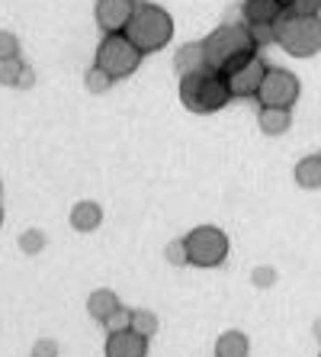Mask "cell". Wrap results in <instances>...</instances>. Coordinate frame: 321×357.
<instances>
[{"label":"cell","instance_id":"603a6c76","mask_svg":"<svg viewBox=\"0 0 321 357\" xmlns=\"http://www.w3.org/2000/svg\"><path fill=\"white\" fill-rule=\"evenodd\" d=\"M286 13H296V17H321V0H292L286 7Z\"/></svg>","mask_w":321,"mask_h":357},{"label":"cell","instance_id":"277c9868","mask_svg":"<svg viewBox=\"0 0 321 357\" xmlns=\"http://www.w3.org/2000/svg\"><path fill=\"white\" fill-rule=\"evenodd\" d=\"M276 45L292 59H312L321 52V17L283 13L276 23Z\"/></svg>","mask_w":321,"mask_h":357},{"label":"cell","instance_id":"52a82bcc","mask_svg":"<svg viewBox=\"0 0 321 357\" xmlns=\"http://www.w3.org/2000/svg\"><path fill=\"white\" fill-rule=\"evenodd\" d=\"M299 93H302V84H299V77L292 71H286V68H267V77L260 84V91H257V103L260 107L292 109Z\"/></svg>","mask_w":321,"mask_h":357},{"label":"cell","instance_id":"3957f363","mask_svg":"<svg viewBox=\"0 0 321 357\" xmlns=\"http://www.w3.org/2000/svg\"><path fill=\"white\" fill-rule=\"evenodd\" d=\"M125 36L139 45L145 55L151 52H161L167 42L173 39V20L164 7H157V3H139L125 26Z\"/></svg>","mask_w":321,"mask_h":357},{"label":"cell","instance_id":"5b68a950","mask_svg":"<svg viewBox=\"0 0 321 357\" xmlns=\"http://www.w3.org/2000/svg\"><path fill=\"white\" fill-rule=\"evenodd\" d=\"M141 59H145V52H141L129 36L125 33H109V36H103V42H100L97 61H93V65L103 68L113 81H123V77H129V75L139 71Z\"/></svg>","mask_w":321,"mask_h":357},{"label":"cell","instance_id":"f546056e","mask_svg":"<svg viewBox=\"0 0 321 357\" xmlns=\"http://www.w3.org/2000/svg\"><path fill=\"white\" fill-rule=\"evenodd\" d=\"M0 225H3V206H0Z\"/></svg>","mask_w":321,"mask_h":357},{"label":"cell","instance_id":"83f0119b","mask_svg":"<svg viewBox=\"0 0 321 357\" xmlns=\"http://www.w3.org/2000/svg\"><path fill=\"white\" fill-rule=\"evenodd\" d=\"M33 84H36V71H33V68H29V65H23V75H19L17 87H19V91H29Z\"/></svg>","mask_w":321,"mask_h":357},{"label":"cell","instance_id":"ac0fdd59","mask_svg":"<svg viewBox=\"0 0 321 357\" xmlns=\"http://www.w3.org/2000/svg\"><path fill=\"white\" fill-rule=\"evenodd\" d=\"M113 77H109L107 75V71H103V68H100V65H93L91 68V71H87V75H84V87H87V91H91V93H107L109 91V87H113Z\"/></svg>","mask_w":321,"mask_h":357},{"label":"cell","instance_id":"4fadbf2b","mask_svg":"<svg viewBox=\"0 0 321 357\" xmlns=\"http://www.w3.org/2000/svg\"><path fill=\"white\" fill-rule=\"evenodd\" d=\"M100 222H103L100 203H93V199L75 203V209H71V229L75 232H93V229H100Z\"/></svg>","mask_w":321,"mask_h":357},{"label":"cell","instance_id":"ffe728a7","mask_svg":"<svg viewBox=\"0 0 321 357\" xmlns=\"http://www.w3.org/2000/svg\"><path fill=\"white\" fill-rule=\"evenodd\" d=\"M103 328H107V335H113V332H125V328H132V309H125V306H119V309H113L107 319H103Z\"/></svg>","mask_w":321,"mask_h":357},{"label":"cell","instance_id":"6da1fadb","mask_svg":"<svg viewBox=\"0 0 321 357\" xmlns=\"http://www.w3.org/2000/svg\"><path fill=\"white\" fill-rule=\"evenodd\" d=\"M203 49H206V65L231 75L238 65H244L247 59L257 55V42L247 29V23H222L219 29L203 39Z\"/></svg>","mask_w":321,"mask_h":357},{"label":"cell","instance_id":"e0dca14e","mask_svg":"<svg viewBox=\"0 0 321 357\" xmlns=\"http://www.w3.org/2000/svg\"><path fill=\"white\" fill-rule=\"evenodd\" d=\"M113 309H119V296H116L113 290H93L91 296H87V312H91L97 322H103Z\"/></svg>","mask_w":321,"mask_h":357},{"label":"cell","instance_id":"7402d4cb","mask_svg":"<svg viewBox=\"0 0 321 357\" xmlns=\"http://www.w3.org/2000/svg\"><path fill=\"white\" fill-rule=\"evenodd\" d=\"M247 29H251V36H254L257 49H260V45L276 42V26H273V23H247Z\"/></svg>","mask_w":321,"mask_h":357},{"label":"cell","instance_id":"d4e9b609","mask_svg":"<svg viewBox=\"0 0 321 357\" xmlns=\"http://www.w3.org/2000/svg\"><path fill=\"white\" fill-rule=\"evenodd\" d=\"M0 59H19V39L7 29H0Z\"/></svg>","mask_w":321,"mask_h":357},{"label":"cell","instance_id":"2e32d148","mask_svg":"<svg viewBox=\"0 0 321 357\" xmlns=\"http://www.w3.org/2000/svg\"><path fill=\"white\" fill-rule=\"evenodd\" d=\"M292 174H296V183L302 190H318L321 187V155H305Z\"/></svg>","mask_w":321,"mask_h":357},{"label":"cell","instance_id":"f1b7e54d","mask_svg":"<svg viewBox=\"0 0 321 357\" xmlns=\"http://www.w3.org/2000/svg\"><path fill=\"white\" fill-rule=\"evenodd\" d=\"M254 283H260V287H264V283H273V271H257Z\"/></svg>","mask_w":321,"mask_h":357},{"label":"cell","instance_id":"9a60e30c","mask_svg":"<svg viewBox=\"0 0 321 357\" xmlns=\"http://www.w3.org/2000/svg\"><path fill=\"white\" fill-rule=\"evenodd\" d=\"M251 354V341L244 332H222L215 338V357H247Z\"/></svg>","mask_w":321,"mask_h":357},{"label":"cell","instance_id":"d6986e66","mask_svg":"<svg viewBox=\"0 0 321 357\" xmlns=\"http://www.w3.org/2000/svg\"><path fill=\"white\" fill-rule=\"evenodd\" d=\"M132 332L151 338V335L157 332V316L151 309H132Z\"/></svg>","mask_w":321,"mask_h":357},{"label":"cell","instance_id":"5bb4252c","mask_svg":"<svg viewBox=\"0 0 321 357\" xmlns=\"http://www.w3.org/2000/svg\"><path fill=\"white\" fill-rule=\"evenodd\" d=\"M199 68H206V49H203V42H187L177 49L173 55V71L177 75H189V71H199Z\"/></svg>","mask_w":321,"mask_h":357},{"label":"cell","instance_id":"44dd1931","mask_svg":"<svg viewBox=\"0 0 321 357\" xmlns=\"http://www.w3.org/2000/svg\"><path fill=\"white\" fill-rule=\"evenodd\" d=\"M19 75H23V61L19 59H0V84H3V87H17Z\"/></svg>","mask_w":321,"mask_h":357},{"label":"cell","instance_id":"4316f807","mask_svg":"<svg viewBox=\"0 0 321 357\" xmlns=\"http://www.w3.org/2000/svg\"><path fill=\"white\" fill-rule=\"evenodd\" d=\"M29 357H58V344L52 338H42L33 344V354Z\"/></svg>","mask_w":321,"mask_h":357},{"label":"cell","instance_id":"ba28073f","mask_svg":"<svg viewBox=\"0 0 321 357\" xmlns=\"http://www.w3.org/2000/svg\"><path fill=\"white\" fill-rule=\"evenodd\" d=\"M228 77V87H231V97H257V91H260V84H264L267 77V61L260 59V55H254V59H247L244 65H238Z\"/></svg>","mask_w":321,"mask_h":357},{"label":"cell","instance_id":"cb8c5ba5","mask_svg":"<svg viewBox=\"0 0 321 357\" xmlns=\"http://www.w3.org/2000/svg\"><path fill=\"white\" fill-rule=\"evenodd\" d=\"M164 255H167V261H171V264H177V267L189 264V255H187V241H183V238L171 241V245H167V248H164Z\"/></svg>","mask_w":321,"mask_h":357},{"label":"cell","instance_id":"9c48e42d","mask_svg":"<svg viewBox=\"0 0 321 357\" xmlns=\"http://www.w3.org/2000/svg\"><path fill=\"white\" fill-rule=\"evenodd\" d=\"M135 7H139V0H97L93 17H97V26L103 29V36L125 33V26L132 20Z\"/></svg>","mask_w":321,"mask_h":357},{"label":"cell","instance_id":"7a4b0ae2","mask_svg":"<svg viewBox=\"0 0 321 357\" xmlns=\"http://www.w3.org/2000/svg\"><path fill=\"white\" fill-rule=\"evenodd\" d=\"M180 103L189 113H199V116L219 113L231 103L228 77L209 65L199 68V71H189V75L180 77Z\"/></svg>","mask_w":321,"mask_h":357},{"label":"cell","instance_id":"d6a6232c","mask_svg":"<svg viewBox=\"0 0 321 357\" xmlns=\"http://www.w3.org/2000/svg\"><path fill=\"white\" fill-rule=\"evenodd\" d=\"M318 357H321V354H318Z\"/></svg>","mask_w":321,"mask_h":357},{"label":"cell","instance_id":"4dcf8cb0","mask_svg":"<svg viewBox=\"0 0 321 357\" xmlns=\"http://www.w3.org/2000/svg\"><path fill=\"white\" fill-rule=\"evenodd\" d=\"M283 3H286V7H289V3H292V0H283Z\"/></svg>","mask_w":321,"mask_h":357},{"label":"cell","instance_id":"1f68e13d","mask_svg":"<svg viewBox=\"0 0 321 357\" xmlns=\"http://www.w3.org/2000/svg\"><path fill=\"white\" fill-rule=\"evenodd\" d=\"M0 193H3V183H0Z\"/></svg>","mask_w":321,"mask_h":357},{"label":"cell","instance_id":"484cf974","mask_svg":"<svg viewBox=\"0 0 321 357\" xmlns=\"http://www.w3.org/2000/svg\"><path fill=\"white\" fill-rule=\"evenodd\" d=\"M19 248H23L26 255H33V251H42V248H45V235L36 232V229H29V232L19 235Z\"/></svg>","mask_w":321,"mask_h":357},{"label":"cell","instance_id":"8992f818","mask_svg":"<svg viewBox=\"0 0 321 357\" xmlns=\"http://www.w3.org/2000/svg\"><path fill=\"white\" fill-rule=\"evenodd\" d=\"M183 241L193 267H222L228 258V235L219 225H196L183 235Z\"/></svg>","mask_w":321,"mask_h":357},{"label":"cell","instance_id":"8fae6325","mask_svg":"<svg viewBox=\"0 0 321 357\" xmlns=\"http://www.w3.org/2000/svg\"><path fill=\"white\" fill-rule=\"evenodd\" d=\"M283 13H286V3L283 0H244L241 3V17L244 23H280Z\"/></svg>","mask_w":321,"mask_h":357},{"label":"cell","instance_id":"7c38bea8","mask_svg":"<svg viewBox=\"0 0 321 357\" xmlns=\"http://www.w3.org/2000/svg\"><path fill=\"white\" fill-rule=\"evenodd\" d=\"M257 126H260V132L264 135L289 132V126H292V109H286V107H260V113H257Z\"/></svg>","mask_w":321,"mask_h":357},{"label":"cell","instance_id":"30bf717a","mask_svg":"<svg viewBox=\"0 0 321 357\" xmlns=\"http://www.w3.org/2000/svg\"><path fill=\"white\" fill-rule=\"evenodd\" d=\"M103 354L107 357H148V338L139 335V332H132V328L113 332V335H107Z\"/></svg>","mask_w":321,"mask_h":357}]
</instances>
